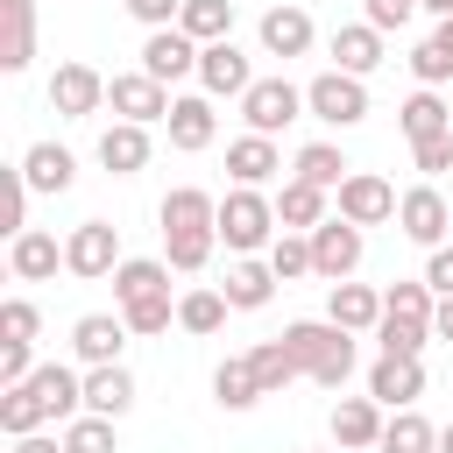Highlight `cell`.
Instances as JSON below:
<instances>
[{
    "label": "cell",
    "mask_w": 453,
    "mask_h": 453,
    "mask_svg": "<svg viewBox=\"0 0 453 453\" xmlns=\"http://www.w3.org/2000/svg\"><path fill=\"white\" fill-rule=\"evenodd\" d=\"M283 347L297 354V368H304L319 389H340V382L354 375V333L333 326V319H297V326H283Z\"/></svg>",
    "instance_id": "6da1fadb"
},
{
    "label": "cell",
    "mask_w": 453,
    "mask_h": 453,
    "mask_svg": "<svg viewBox=\"0 0 453 453\" xmlns=\"http://www.w3.org/2000/svg\"><path fill=\"white\" fill-rule=\"evenodd\" d=\"M219 241H226L234 255H255V248H269V241H276V198H262V191L234 184V191L219 198Z\"/></svg>",
    "instance_id": "7a4b0ae2"
},
{
    "label": "cell",
    "mask_w": 453,
    "mask_h": 453,
    "mask_svg": "<svg viewBox=\"0 0 453 453\" xmlns=\"http://www.w3.org/2000/svg\"><path fill=\"white\" fill-rule=\"evenodd\" d=\"M304 106H311V120H326V127H361V120H368V85L347 78V71H326V78L304 85Z\"/></svg>",
    "instance_id": "3957f363"
},
{
    "label": "cell",
    "mask_w": 453,
    "mask_h": 453,
    "mask_svg": "<svg viewBox=\"0 0 453 453\" xmlns=\"http://www.w3.org/2000/svg\"><path fill=\"white\" fill-rule=\"evenodd\" d=\"M297 106H304V92L290 85V78H255L248 85V99H241V120H248V134H283L290 120H297Z\"/></svg>",
    "instance_id": "277c9868"
},
{
    "label": "cell",
    "mask_w": 453,
    "mask_h": 453,
    "mask_svg": "<svg viewBox=\"0 0 453 453\" xmlns=\"http://www.w3.org/2000/svg\"><path fill=\"white\" fill-rule=\"evenodd\" d=\"M106 106L120 113V120H134V127H149V120H170V85H156L149 71H120V78H106Z\"/></svg>",
    "instance_id": "5b68a950"
},
{
    "label": "cell",
    "mask_w": 453,
    "mask_h": 453,
    "mask_svg": "<svg viewBox=\"0 0 453 453\" xmlns=\"http://www.w3.org/2000/svg\"><path fill=\"white\" fill-rule=\"evenodd\" d=\"M396 184L389 177H375V170H354L347 184H340V219H354V226H382V219H396Z\"/></svg>",
    "instance_id": "8992f818"
},
{
    "label": "cell",
    "mask_w": 453,
    "mask_h": 453,
    "mask_svg": "<svg viewBox=\"0 0 453 453\" xmlns=\"http://www.w3.org/2000/svg\"><path fill=\"white\" fill-rule=\"evenodd\" d=\"M64 269H71V276H113V269H120V234H113L106 219L71 226V241H64Z\"/></svg>",
    "instance_id": "52a82bcc"
},
{
    "label": "cell",
    "mask_w": 453,
    "mask_h": 453,
    "mask_svg": "<svg viewBox=\"0 0 453 453\" xmlns=\"http://www.w3.org/2000/svg\"><path fill=\"white\" fill-rule=\"evenodd\" d=\"M198 85H205V99H248L255 71H248V57L234 50V35H226V42H205V50H198Z\"/></svg>",
    "instance_id": "ba28073f"
},
{
    "label": "cell",
    "mask_w": 453,
    "mask_h": 453,
    "mask_svg": "<svg viewBox=\"0 0 453 453\" xmlns=\"http://www.w3.org/2000/svg\"><path fill=\"white\" fill-rule=\"evenodd\" d=\"M361 248H368V241H361L354 219H326V226L311 234V269L333 276V283H347V276L361 269Z\"/></svg>",
    "instance_id": "9c48e42d"
},
{
    "label": "cell",
    "mask_w": 453,
    "mask_h": 453,
    "mask_svg": "<svg viewBox=\"0 0 453 453\" xmlns=\"http://www.w3.org/2000/svg\"><path fill=\"white\" fill-rule=\"evenodd\" d=\"M50 106H57L64 120H85V113L106 106V78H99L92 64H57V78H50Z\"/></svg>",
    "instance_id": "30bf717a"
},
{
    "label": "cell",
    "mask_w": 453,
    "mask_h": 453,
    "mask_svg": "<svg viewBox=\"0 0 453 453\" xmlns=\"http://www.w3.org/2000/svg\"><path fill=\"white\" fill-rule=\"evenodd\" d=\"M396 226H403V241H418V248H446V226H453V212H446V198H439L432 184H418V191H403V205H396Z\"/></svg>",
    "instance_id": "8fae6325"
},
{
    "label": "cell",
    "mask_w": 453,
    "mask_h": 453,
    "mask_svg": "<svg viewBox=\"0 0 453 453\" xmlns=\"http://www.w3.org/2000/svg\"><path fill=\"white\" fill-rule=\"evenodd\" d=\"M71 347H78L85 368H113L120 347H127V319H113V311H85V319L71 326Z\"/></svg>",
    "instance_id": "7c38bea8"
},
{
    "label": "cell",
    "mask_w": 453,
    "mask_h": 453,
    "mask_svg": "<svg viewBox=\"0 0 453 453\" xmlns=\"http://www.w3.org/2000/svg\"><path fill=\"white\" fill-rule=\"evenodd\" d=\"M142 71H149L156 85H177L184 71H198V42H191L184 28H156V35L142 42Z\"/></svg>",
    "instance_id": "4fadbf2b"
},
{
    "label": "cell",
    "mask_w": 453,
    "mask_h": 453,
    "mask_svg": "<svg viewBox=\"0 0 453 453\" xmlns=\"http://www.w3.org/2000/svg\"><path fill=\"white\" fill-rule=\"evenodd\" d=\"M418 389H425V368H418V361L382 354V361L368 368V396H375L382 411H411V403H418Z\"/></svg>",
    "instance_id": "5bb4252c"
},
{
    "label": "cell",
    "mask_w": 453,
    "mask_h": 453,
    "mask_svg": "<svg viewBox=\"0 0 453 453\" xmlns=\"http://www.w3.org/2000/svg\"><path fill=\"white\" fill-rule=\"evenodd\" d=\"M382 403L375 396H340L333 403V439H340V453H354V446H382Z\"/></svg>",
    "instance_id": "9a60e30c"
},
{
    "label": "cell",
    "mask_w": 453,
    "mask_h": 453,
    "mask_svg": "<svg viewBox=\"0 0 453 453\" xmlns=\"http://www.w3.org/2000/svg\"><path fill=\"white\" fill-rule=\"evenodd\" d=\"M226 170H234V184H248V191H262L276 170H283V149L269 142V134H241L234 149H226Z\"/></svg>",
    "instance_id": "2e32d148"
},
{
    "label": "cell",
    "mask_w": 453,
    "mask_h": 453,
    "mask_svg": "<svg viewBox=\"0 0 453 453\" xmlns=\"http://www.w3.org/2000/svg\"><path fill=\"white\" fill-rule=\"evenodd\" d=\"M14 170L28 177V191H71V177H78V163H71L64 142H35V149H21Z\"/></svg>",
    "instance_id": "e0dca14e"
},
{
    "label": "cell",
    "mask_w": 453,
    "mask_h": 453,
    "mask_svg": "<svg viewBox=\"0 0 453 453\" xmlns=\"http://www.w3.org/2000/svg\"><path fill=\"white\" fill-rule=\"evenodd\" d=\"M276 226H283V234H319V226H326V191L304 184V177H290V184L276 191Z\"/></svg>",
    "instance_id": "ac0fdd59"
},
{
    "label": "cell",
    "mask_w": 453,
    "mask_h": 453,
    "mask_svg": "<svg viewBox=\"0 0 453 453\" xmlns=\"http://www.w3.org/2000/svg\"><path fill=\"white\" fill-rule=\"evenodd\" d=\"M0 71H28V57H35V7L28 0H0Z\"/></svg>",
    "instance_id": "d6986e66"
},
{
    "label": "cell",
    "mask_w": 453,
    "mask_h": 453,
    "mask_svg": "<svg viewBox=\"0 0 453 453\" xmlns=\"http://www.w3.org/2000/svg\"><path fill=\"white\" fill-rule=\"evenodd\" d=\"M382 64V28H368V21H354V28H333V71H347V78H368Z\"/></svg>",
    "instance_id": "ffe728a7"
},
{
    "label": "cell",
    "mask_w": 453,
    "mask_h": 453,
    "mask_svg": "<svg viewBox=\"0 0 453 453\" xmlns=\"http://www.w3.org/2000/svg\"><path fill=\"white\" fill-rule=\"evenodd\" d=\"M163 127H170V149H184V156L212 149V134H219V120H212V99H177Z\"/></svg>",
    "instance_id": "44dd1931"
},
{
    "label": "cell",
    "mask_w": 453,
    "mask_h": 453,
    "mask_svg": "<svg viewBox=\"0 0 453 453\" xmlns=\"http://www.w3.org/2000/svg\"><path fill=\"white\" fill-rule=\"evenodd\" d=\"M57 262H64V248H57V234H42V226L14 234V248H7V269H14L21 283H42V276H57Z\"/></svg>",
    "instance_id": "7402d4cb"
},
{
    "label": "cell",
    "mask_w": 453,
    "mask_h": 453,
    "mask_svg": "<svg viewBox=\"0 0 453 453\" xmlns=\"http://www.w3.org/2000/svg\"><path fill=\"white\" fill-rule=\"evenodd\" d=\"M219 290H226V304H234V311H262V304L276 297V269H269V262H255V255H241V262L226 269V283H219Z\"/></svg>",
    "instance_id": "603a6c76"
},
{
    "label": "cell",
    "mask_w": 453,
    "mask_h": 453,
    "mask_svg": "<svg viewBox=\"0 0 453 453\" xmlns=\"http://www.w3.org/2000/svg\"><path fill=\"white\" fill-rule=\"evenodd\" d=\"M326 319H333V326H347V333H375V326H382V297H375L368 283H333Z\"/></svg>",
    "instance_id": "cb8c5ba5"
},
{
    "label": "cell",
    "mask_w": 453,
    "mask_h": 453,
    "mask_svg": "<svg viewBox=\"0 0 453 453\" xmlns=\"http://www.w3.org/2000/svg\"><path fill=\"white\" fill-rule=\"evenodd\" d=\"M262 50L269 57H304L311 50V14L304 7H269L262 14Z\"/></svg>",
    "instance_id": "d4e9b609"
},
{
    "label": "cell",
    "mask_w": 453,
    "mask_h": 453,
    "mask_svg": "<svg viewBox=\"0 0 453 453\" xmlns=\"http://www.w3.org/2000/svg\"><path fill=\"white\" fill-rule=\"evenodd\" d=\"M99 163H106L113 177H134V170L149 163V127H134V120H113V127L99 134Z\"/></svg>",
    "instance_id": "484cf974"
},
{
    "label": "cell",
    "mask_w": 453,
    "mask_h": 453,
    "mask_svg": "<svg viewBox=\"0 0 453 453\" xmlns=\"http://www.w3.org/2000/svg\"><path fill=\"white\" fill-rule=\"evenodd\" d=\"M113 297H120V311H134L149 297H170V262H120L113 269Z\"/></svg>",
    "instance_id": "4316f807"
},
{
    "label": "cell",
    "mask_w": 453,
    "mask_h": 453,
    "mask_svg": "<svg viewBox=\"0 0 453 453\" xmlns=\"http://www.w3.org/2000/svg\"><path fill=\"white\" fill-rule=\"evenodd\" d=\"M127 403H134V375H127L120 361L85 375V411H92V418H127Z\"/></svg>",
    "instance_id": "83f0119b"
},
{
    "label": "cell",
    "mask_w": 453,
    "mask_h": 453,
    "mask_svg": "<svg viewBox=\"0 0 453 453\" xmlns=\"http://www.w3.org/2000/svg\"><path fill=\"white\" fill-rule=\"evenodd\" d=\"M396 120H403V134H411V142H432V134H453V106H446L439 92H425V85H418V92H411V99L396 106Z\"/></svg>",
    "instance_id": "f1b7e54d"
},
{
    "label": "cell",
    "mask_w": 453,
    "mask_h": 453,
    "mask_svg": "<svg viewBox=\"0 0 453 453\" xmlns=\"http://www.w3.org/2000/svg\"><path fill=\"white\" fill-rule=\"evenodd\" d=\"M184 226H219V198L198 184H177L163 198V234H184Z\"/></svg>",
    "instance_id": "f546056e"
},
{
    "label": "cell",
    "mask_w": 453,
    "mask_h": 453,
    "mask_svg": "<svg viewBox=\"0 0 453 453\" xmlns=\"http://www.w3.org/2000/svg\"><path fill=\"white\" fill-rule=\"evenodd\" d=\"M290 170H297V177H304V184H319V191H340V184H347V177H354V170H347V156H340V149H333V142H304V149H297V163H290Z\"/></svg>",
    "instance_id": "4dcf8cb0"
},
{
    "label": "cell",
    "mask_w": 453,
    "mask_h": 453,
    "mask_svg": "<svg viewBox=\"0 0 453 453\" xmlns=\"http://www.w3.org/2000/svg\"><path fill=\"white\" fill-rule=\"evenodd\" d=\"M42 425H50V403H42L28 382H21V389H0V432H7V439H28V432H42Z\"/></svg>",
    "instance_id": "1f68e13d"
},
{
    "label": "cell",
    "mask_w": 453,
    "mask_h": 453,
    "mask_svg": "<svg viewBox=\"0 0 453 453\" xmlns=\"http://www.w3.org/2000/svg\"><path fill=\"white\" fill-rule=\"evenodd\" d=\"M177 28H184L198 50H205V42H226V28H234V0H184Z\"/></svg>",
    "instance_id": "d6a6232c"
},
{
    "label": "cell",
    "mask_w": 453,
    "mask_h": 453,
    "mask_svg": "<svg viewBox=\"0 0 453 453\" xmlns=\"http://www.w3.org/2000/svg\"><path fill=\"white\" fill-rule=\"evenodd\" d=\"M212 396H219V411H248V403H262L255 361H248V354H241V361H219V375H212Z\"/></svg>",
    "instance_id": "836d02e7"
},
{
    "label": "cell",
    "mask_w": 453,
    "mask_h": 453,
    "mask_svg": "<svg viewBox=\"0 0 453 453\" xmlns=\"http://www.w3.org/2000/svg\"><path fill=\"white\" fill-rule=\"evenodd\" d=\"M212 241H219V226H184V234H163V262L170 269H205L212 262Z\"/></svg>",
    "instance_id": "e575fe53"
},
{
    "label": "cell",
    "mask_w": 453,
    "mask_h": 453,
    "mask_svg": "<svg viewBox=\"0 0 453 453\" xmlns=\"http://www.w3.org/2000/svg\"><path fill=\"white\" fill-rule=\"evenodd\" d=\"M226 311H234L226 290H184V297H177V326H184V333H219Z\"/></svg>",
    "instance_id": "d590c367"
},
{
    "label": "cell",
    "mask_w": 453,
    "mask_h": 453,
    "mask_svg": "<svg viewBox=\"0 0 453 453\" xmlns=\"http://www.w3.org/2000/svg\"><path fill=\"white\" fill-rule=\"evenodd\" d=\"M248 361H255V382H262V396H276L283 382H297V375H304V368H297V354H290L283 340H262Z\"/></svg>",
    "instance_id": "8d00e7d4"
},
{
    "label": "cell",
    "mask_w": 453,
    "mask_h": 453,
    "mask_svg": "<svg viewBox=\"0 0 453 453\" xmlns=\"http://www.w3.org/2000/svg\"><path fill=\"white\" fill-rule=\"evenodd\" d=\"M382 453H439V432L418 418V411H396L382 425Z\"/></svg>",
    "instance_id": "74e56055"
},
{
    "label": "cell",
    "mask_w": 453,
    "mask_h": 453,
    "mask_svg": "<svg viewBox=\"0 0 453 453\" xmlns=\"http://www.w3.org/2000/svg\"><path fill=\"white\" fill-rule=\"evenodd\" d=\"M269 269H276V283L319 276V269H311V234H276V241H269Z\"/></svg>",
    "instance_id": "f35d334b"
},
{
    "label": "cell",
    "mask_w": 453,
    "mask_h": 453,
    "mask_svg": "<svg viewBox=\"0 0 453 453\" xmlns=\"http://www.w3.org/2000/svg\"><path fill=\"white\" fill-rule=\"evenodd\" d=\"M382 311H389V319H418V326H432L439 297H432V283H389V290H382Z\"/></svg>",
    "instance_id": "ab89813d"
},
{
    "label": "cell",
    "mask_w": 453,
    "mask_h": 453,
    "mask_svg": "<svg viewBox=\"0 0 453 453\" xmlns=\"http://www.w3.org/2000/svg\"><path fill=\"white\" fill-rule=\"evenodd\" d=\"M375 340H382V354H396V361H418V354H425V340H432V326H418V319H389V311H382Z\"/></svg>",
    "instance_id": "60d3db41"
},
{
    "label": "cell",
    "mask_w": 453,
    "mask_h": 453,
    "mask_svg": "<svg viewBox=\"0 0 453 453\" xmlns=\"http://www.w3.org/2000/svg\"><path fill=\"white\" fill-rule=\"evenodd\" d=\"M64 453H113V418L78 411V418L64 425Z\"/></svg>",
    "instance_id": "b9f144b4"
},
{
    "label": "cell",
    "mask_w": 453,
    "mask_h": 453,
    "mask_svg": "<svg viewBox=\"0 0 453 453\" xmlns=\"http://www.w3.org/2000/svg\"><path fill=\"white\" fill-rule=\"evenodd\" d=\"M35 326H42V311H35L28 297H7V304H0V340H14V347H35Z\"/></svg>",
    "instance_id": "7bdbcfd3"
},
{
    "label": "cell",
    "mask_w": 453,
    "mask_h": 453,
    "mask_svg": "<svg viewBox=\"0 0 453 453\" xmlns=\"http://www.w3.org/2000/svg\"><path fill=\"white\" fill-rule=\"evenodd\" d=\"M411 71H418V85H425V92H439V85L453 78V57H446L439 42H418V50H411Z\"/></svg>",
    "instance_id": "ee69618b"
},
{
    "label": "cell",
    "mask_w": 453,
    "mask_h": 453,
    "mask_svg": "<svg viewBox=\"0 0 453 453\" xmlns=\"http://www.w3.org/2000/svg\"><path fill=\"white\" fill-rule=\"evenodd\" d=\"M35 375V347H14V340H0V389H21Z\"/></svg>",
    "instance_id": "f6af8a7d"
},
{
    "label": "cell",
    "mask_w": 453,
    "mask_h": 453,
    "mask_svg": "<svg viewBox=\"0 0 453 453\" xmlns=\"http://www.w3.org/2000/svg\"><path fill=\"white\" fill-rule=\"evenodd\" d=\"M127 319V333H163L170 319H177V304L170 297H149V304H134V311H120Z\"/></svg>",
    "instance_id": "bcb514c9"
},
{
    "label": "cell",
    "mask_w": 453,
    "mask_h": 453,
    "mask_svg": "<svg viewBox=\"0 0 453 453\" xmlns=\"http://www.w3.org/2000/svg\"><path fill=\"white\" fill-rule=\"evenodd\" d=\"M127 14L156 35V28H177V14H184V0H127Z\"/></svg>",
    "instance_id": "7dc6e473"
},
{
    "label": "cell",
    "mask_w": 453,
    "mask_h": 453,
    "mask_svg": "<svg viewBox=\"0 0 453 453\" xmlns=\"http://www.w3.org/2000/svg\"><path fill=\"white\" fill-rule=\"evenodd\" d=\"M411 156H418V170H425V177H439V170H453V134H432V142H411Z\"/></svg>",
    "instance_id": "c3c4849f"
},
{
    "label": "cell",
    "mask_w": 453,
    "mask_h": 453,
    "mask_svg": "<svg viewBox=\"0 0 453 453\" xmlns=\"http://www.w3.org/2000/svg\"><path fill=\"white\" fill-rule=\"evenodd\" d=\"M418 14V0H368V28H403Z\"/></svg>",
    "instance_id": "681fc988"
},
{
    "label": "cell",
    "mask_w": 453,
    "mask_h": 453,
    "mask_svg": "<svg viewBox=\"0 0 453 453\" xmlns=\"http://www.w3.org/2000/svg\"><path fill=\"white\" fill-rule=\"evenodd\" d=\"M425 283H432V297H453V248H432V262H425Z\"/></svg>",
    "instance_id": "f907efd6"
},
{
    "label": "cell",
    "mask_w": 453,
    "mask_h": 453,
    "mask_svg": "<svg viewBox=\"0 0 453 453\" xmlns=\"http://www.w3.org/2000/svg\"><path fill=\"white\" fill-rule=\"evenodd\" d=\"M14 453H64V439H50V432H28V439H14Z\"/></svg>",
    "instance_id": "816d5d0a"
},
{
    "label": "cell",
    "mask_w": 453,
    "mask_h": 453,
    "mask_svg": "<svg viewBox=\"0 0 453 453\" xmlns=\"http://www.w3.org/2000/svg\"><path fill=\"white\" fill-rule=\"evenodd\" d=\"M432 340H453V297H439V311H432Z\"/></svg>",
    "instance_id": "f5cc1de1"
},
{
    "label": "cell",
    "mask_w": 453,
    "mask_h": 453,
    "mask_svg": "<svg viewBox=\"0 0 453 453\" xmlns=\"http://www.w3.org/2000/svg\"><path fill=\"white\" fill-rule=\"evenodd\" d=\"M432 42H439V50H446V57H453V14H446V21H439V28H432Z\"/></svg>",
    "instance_id": "db71d44e"
},
{
    "label": "cell",
    "mask_w": 453,
    "mask_h": 453,
    "mask_svg": "<svg viewBox=\"0 0 453 453\" xmlns=\"http://www.w3.org/2000/svg\"><path fill=\"white\" fill-rule=\"evenodd\" d=\"M418 7H432V14H439V21H446V14H453V0H418Z\"/></svg>",
    "instance_id": "11a10c76"
},
{
    "label": "cell",
    "mask_w": 453,
    "mask_h": 453,
    "mask_svg": "<svg viewBox=\"0 0 453 453\" xmlns=\"http://www.w3.org/2000/svg\"><path fill=\"white\" fill-rule=\"evenodd\" d=\"M439 453H453V425H446V432H439Z\"/></svg>",
    "instance_id": "9f6ffc18"
}]
</instances>
